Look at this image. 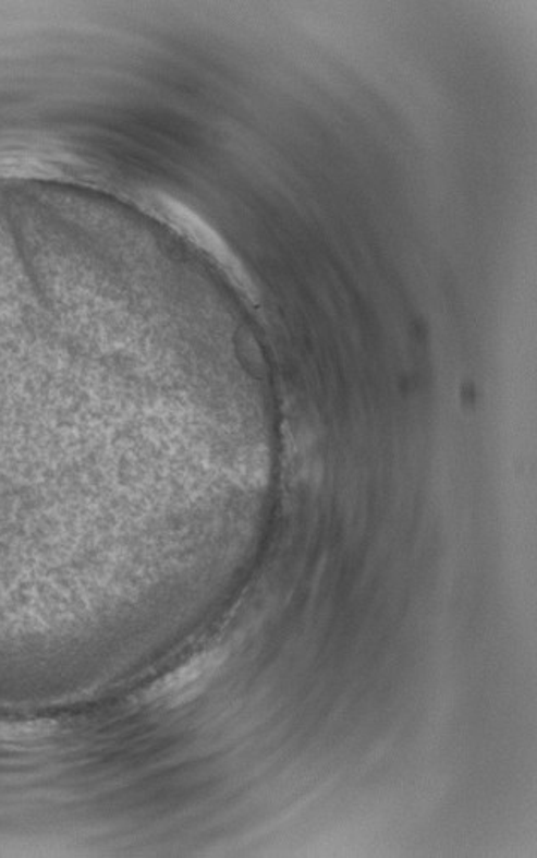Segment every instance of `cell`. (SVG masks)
<instances>
[{"label":"cell","instance_id":"1","mask_svg":"<svg viewBox=\"0 0 537 858\" xmlns=\"http://www.w3.org/2000/svg\"><path fill=\"white\" fill-rule=\"evenodd\" d=\"M224 660L227 651L221 648L197 654L148 687L144 693L145 702H163L167 708H179L191 702L199 691L205 690L206 684L213 678Z\"/></svg>","mask_w":537,"mask_h":858},{"label":"cell","instance_id":"2","mask_svg":"<svg viewBox=\"0 0 537 858\" xmlns=\"http://www.w3.org/2000/svg\"><path fill=\"white\" fill-rule=\"evenodd\" d=\"M50 730L48 723L4 724L0 726V738L24 739L38 738Z\"/></svg>","mask_w":537,"mask_h":858}]
</instances>
